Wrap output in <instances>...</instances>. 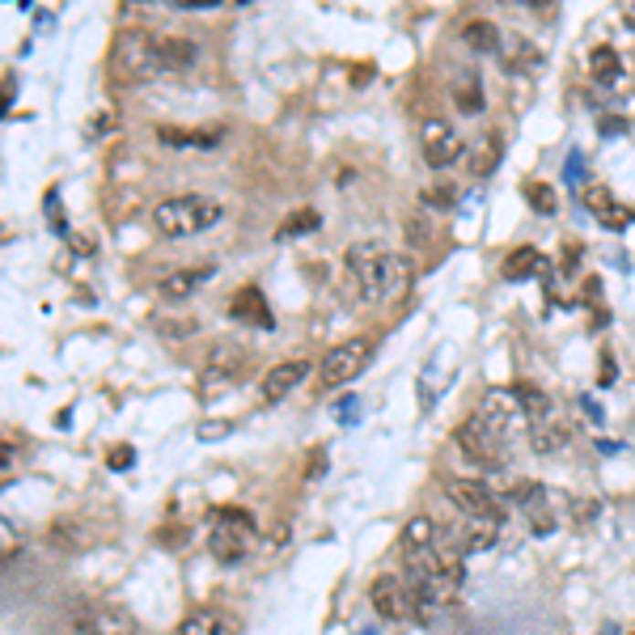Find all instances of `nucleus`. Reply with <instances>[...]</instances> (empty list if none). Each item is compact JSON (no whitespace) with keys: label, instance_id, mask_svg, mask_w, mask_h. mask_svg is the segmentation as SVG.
<instances>
[{"label":"nucleus","instance_id":"f257e3e1","mask_svg":"<svg viewBox=\"0 0 635 635\" xmlns=\"http://www.w3.org/2000/svg\"><path fill=\"white\" fill-rule=\"evenodd\" d=\"M347 267L360 284V297L365 301H398L411 292V280H416V267L407 254H394V250H381V246H347Z\"/></svg>","mask_w":635,"mask_h":635},{"label":"nucleus","instance_id":"f03ea898","mask_svg":"<svg viewBox=\"0 0 635 635\" xmlns=\"http://www.w3.org/2000/svg\"><path fill=\"white\" fill-rule=\"evenodd\" d=\"M111 77L119 85L162 77V38H153L149 30H119L111 43Z\"/></svg>","mask_w":635,"mask_h":635},{"label":"nucleus","instance_id":"7ed1b4c3","mask_svg":"<svg viewBox=\"0 0 635 635\" xmlns=\"http://www.w3.org/2000/svg\"><path fill=\"white\" fill-rule=\"evenodd\" d=\"M225 217L217 199L208 196H174V199H162L153 208V229L162 238H196V233L212 229L217 220Z\"/></svg>","mask_w":635,"mask_h":635},{"label":"nucleus","instance_id":"20e7f679","mask_svg":"<svg viewBox=\"0 0 635 635\" xmlns=\"http://www.w3.org/2000/svg\"><path fill=\"white\" fill-rule=\"evenodd\" d=\"M369 360H373V339H347V344L331 347L323 356V369H318L323 390H339L347 381H356L360 373L369 369Z\"/></svg>","mask_w":635,"mask_h":635},{"label":"nucleus","instance_id":"39448f33","mask_svg":"<svg viewBox=\"0 0 635 635\" xmlns=\"http://www.w3.org/2000/svg\"><path fill=\"white\" fill-rule=\"evenodd\" d=\"M453 440H458V450H462L466 462L479 466V471H500V466H504L508 440L496 437V432H492V428H487L479 416L466 419V424L453 432Z\"/></svg>","mask_w":635,"mask_h":635},{"label":"nucleus","instance_id":"423d86ee","mask_svg":"<svg viewBox=\"0 0 635 635\" xmlns=\"http://www.w3.org/2000/svg\"><path fill=\"white\" fill-rule=\"evenodd\" d=\"M369 601H373V610H377V619H386V623H407V619H416V593H411L407 577L381 572V577L369 585Z\"/></svg>","mask_w":635,"mask_h":635},{"label":"nucleus","instance_id":"0eeeda50","mask_svg":"<svg viewBox=\"0 0 635 635\" xmlns=\"http://www.w3.org/2000/svg\"><path fill=\"white\" fill-rule=\"evenodd\" d=\"M445 496H450L453 504L462 508L466 517L496 521V525H504V500H500L496 492H492V487L483 483V479H450Z\"/></svg>","mask_w":635,"mask_h":635},{"label":"nucleus","instance_id":"6e6552de","mask_svg":"<svg viewBox=\"0 0 635 635\" xmlns=\"http://www.w3.org/2000/svg\"><path fill=\"white\" fill-rule=\"evenodd\" d=\"M419 153H424V162L432 165V170H445V165H453L458 157H466L458 127L440 115L424 119V127H419Z\"/></svg>","mask_w":635,"mask_h":635},{"label":"nucleus","instance_id":"1a4fd4ad","mask_svg":"<svg viewBox=\"0 0 635 635\" xmlns=\"http://www.w3.org/2000/svg\"><path fill=\"white\" fill-rule=\"evenodd\" d=\"M246 369V347L233 344V339H220L217 347L208 352V360H204V373H199V386H204V394H217V390H229L233 381L242 377Z\"/></svg>","mask_w":635,"mask_h":635},{"label":"nucleus","instance_id":"9d476101","mask_svg":"<svg viewBox=\"0 0 635 635\" xmlns=\"http://www.w3.org/2000/svg\"><path fill=\"white\" fill-rule=\"evenodd\" d=\"M474 416L483 419L496 437L513 440V432H517L521 424H525V416H521V403H517V394L513 390H487L483 398H479V411Z\"/></svg>","mask_w":635,"mask_h":635},{"label":"nucleus","instance_id":"9b49d317","mask_svg":"<svg viewBox=\"0 0 635 635\" xmlns=\"http://www.w3.org/2000/svg\"><path fill=\"white\" fill-rule=\"evenodd\" d=\"M77 631L81 635H136V619L119 606H102V601H93L77 614Z\"/></svg>","mask_w":635,"mask_h":635},{"label":"nucleus","instance_id":"f8f14e48","mask_svg":"<svg viewBox=\"0 0 635 635\" xmlns=\"http://www.w3.org/2000/svg\"><path fill=\"white\" fill-rule=\"evenodd\" d=\"M310 377V360H280L276 369L267 373L263 377V386H259V398H263L267 407H276V403H284L292 390H297L301 381Z\"/></svg>","mask_w":635,"mask_h":635},{"label":"nucleus","instance_id":"ddd939ff","mask_svg":"<svg viewBox=\"0 0 635 635\" xmlns=\"http://www.w3.org/2000/svg\"><path fill=\"white\" fill-rule=\"evenodd\" d=\"M496 59L508 77H538V72L546 69L543 47L530 43V38H508V43L496 51Z\"/></svg>","mask_w":635,"mask_h":635},{"label":"nucleus","instance_id":"4468645a","mask_svg":"<svg viewBox=\"0 0 635 635\" xmlns=\"http://www.w3.org/2000/svg\"><path fill=\"white\" fill-rule=\"evenodd\" d=\"M229 318L233 323H246V326H259V331H271V326H276V313H271V305H267L263 289H254V284H246V289L233 292Z\"/></svg>","mask_w":635,"mask_h":635},{"label":"nucleus","instance_id":"2eb2a0df","mask_svg":"<svg viewBox=\"0 0 635 635\" xmlns=\"http://www.w3.org/2000/svg\"><path fill=\"white\" fill-rule=\"evenodd\" d=\"M157 140H162L165 149H174V153H212V149H220V140H225V132L220 127H157Z\"/></svg>","mask_w":635,"mask_h":635},{"label":"nucleus","instance_id":"dca6fc26","mask_svg":"<svg viewBox=\"0 0 635 635\" xmlns=\"http://www.w3.org/2000/svg\"><path fill=\"white\" fill-rule=\"evenodd\" d=\"M580 199H585V208H593V217H598L606 229H614V233H623L627 225L635 220V208H631V204H619V199H614L606 186H598V183H593Z\"/></svg>","mask_w":635,"mask_h":635},{"label":"nucleus","instance_id":"f3484780","mask_svg":"<svg viewBox=\"0 0 635 635\" xmlns=\"http://www.w3.org/2000/svg\"><path fill=\"white\" fill-rule=\"evenodd\" d=\"M496 538H500V525H496V521L471 517V521L462 525V534L453 538L450 551H453V555H483V551H492V546H496ZM440 546H445V543H440Z\"/></svg>","mask_w":635,"mask_h":635},{"label":"nucleus","instance_id":"a211bd4d","mask_svg":"<svg viewBox=\"0 0 635 635\" xmlns=\"http://www.w3.org/2000/svg\"><path fill=\"white\" fill-rule=\"evenodd\" d=\"M246 534H250V530H238V525H217V530H212V538H208L212 559H217V564H225V567L242 564V559H246Z\"/></svg>","mask_w":635,"mask_h":635},{"label":"nucleus","instance_id":"6ab92c4d","mask_svg":"<svg viewBox=\"0 0 635 635\" xmlns=\"http://www.w3.org/2000/svg\"><path fill=\"white\" fill-rule=\"evenodd\" d=\"M440 525L432 517H411L403 525V538H398V551L403 555H416V551H432V546H440Z\"/></svg>","mask_w":635,"mask_h":635},{"label":"nucleus","instance_id":"aec40b11","mask_svg":"<svg viewBox=\"0 0 635 635\" xmlns=\"http://www.w3.org/2000/svg\"><path fill=\"white\" fill-rule=\"evenodd\" d=\"M453 102H458V115H483V81L474 69H462L450 85Z\"/></svg>","mask_w":635,"mask_h":635},{"label":"nucleus","instance_id":"412c9836","mask_svg":"<svg viewBox=\"0 0 635 635\" xmlns=\"http://www.w3.org/2000/svg\"><path fill=\"white\" fill-rule=\"evenodd\" d=\"M47 543L56 546V551H64V555H81L85 546L93 543V538H90V530H85L81 521L59 517V521H51V530H47Z\"/></svg>","mask_w":635,"mask_h":635},{"label":"nucleus","instance_id":"4be33fe9","mask_svg":"<svg viewBox=\"0 0 635 635\" xmlns=\"http://www.w3.org/2000/svg\"><path fill=\"white\" fill-rule=\"evenodd\" d=\"M212 276H217L212 267H191V271H174V276H165L162 284H157V292H162L165 301H183V297H191V292L204 289Z\"/></svg>","mask_w":635,"mask_h":635},{"label":"nucleus","instance_id":"5701e85b","mask_svg":"<svg viewBox=\"0 0 635 635\" xmlns=\"http://www.w3.org/2000/svg\"><path fill=\"white\" fill-rule=\"evenodd\" d=\"M546 267L543 250H534V246H517V250L504 259V267H500V276L508 280V284H525L530 276H538Z\"/></svg>","mask_w":635,"mask_h":635},{"label":"nucleus","instance_id":"b1692460","mask_svg":"<svg viewBox=\"0 0 635 635\" xmlns=\"http://www.w3.org/2000/svg\"><path fill=\"white\" fill-rule=\"evenodd\" d=\"M525 437H530V450L538 458H551V453H559L567 445V428L551 416V419H538V424L525 428Z\"/></svg>","mask_w":635,"mask_h":635},{"label":"nucleus","instance_id":"393cba45","mask_svg":"<svg viewBox=\"0 0 635 635\" xmlns=\"http://www.w3.org/2000/svg\"><path fill=\"white\" fill-rule=\"evenodd\" d=\"M513 394H517V403H521L525 428L538 424V419H551V416H555V403H551V394H546L543 386H534V381H521V386H513Z\"/></svg>","mask_w":635,"mask_h":635},{"label":"nucleus","instance_id":"a878e982","mask_svg":"<svg viewBox=\"0 0 635 635\" xmlns=\"http://www.w3.org/2000/svg\"><path fill=\"white\" fill-rule=\"evenodd\" d=\"M466 162H471V174H474V178H487V174H492L500 162H504V136H500V132L483 136L471 153H466Z\"/></svg>","mask_w":635,"mask_h":635},{"label":"nucleus","instance_id":"bb28decb","mask_svg":"<svg viewBox=\"0 0 635 635\" xmlns=\"http://www.w3.org/2000/svg\"><path fill=\"white\" fill-rule=\"evenodd\" d=\"M589 72H593V85H601V90H614V85L623 81V59H619V51H614V47H593Z\"/></svg>","mask_w":635,"mask_h":635},{"label":"nucleus","instance_id":"cd10ccee","mask_svg":"<svg viewBox=\"0 0 635 635\" xmlns=\"http://www.w3.org/2000/svg\"><path fill=\"white\" fill-rule=\"evenodd\" d=\"M174 635H233V623L225 619V614L196 610V614H186L183 623H178V631H174Z\"/></svg>","mask_w":635,"mask_h":635},{"label":"nucleus","instance_id":"c85d7f7f","mask_svg":"<svg viewBox=\"0 0 635 635\" xmlns=\"http://www.w3.org/2000/svg\"><path fill=\"white\" fill-rule=\"evenodd\" d=\"M199 47L191 38H162V72H186L196 64Z\"/></svg>","mask_w":635,"mask_h":635},{"label":"nucleus","instance_id":"c756f323","mask_svg":"<svg viewBox=\"0 0 635 635\" xmlns=\"http://www.w3.org/2000/svg\"><path fill=\"white\" fill-rule=\"evenodd\" d=\"M462 43L471 47V51H483V56H492V51H500V30L492 22H466L462 26Z\"/></svg>","mask_w":635,"mask_h":635},{"label":"nucleus","instance_id":"7c9ffc66","mask_svg":"<svg viewBox=\"0 0 635 635\" xmlns=\"http://www.w3.org/2000/svg\"><path fill=\"white\" fill-rule=\"evenodd\" d=\"M318 225H323V212L301 208V212H292V217L276 229V242H289V238H305V233H313Z\"/></svg>","mask_w":635,"mask_h":635},{"label":"nucleus","instance_id":"2f4dec72","mask_svg":"<svg viewBox=\"0 0 635 635\" xmlns=\"http://www.w3.org/2000/svg\"><path fill=\"white\" fill-rule=\"evenodd\" d=\"M521 196H525V204H530L538 217H555V208H559V199H555V186L551 183H525L521 186Z\"/></svg>","mask_w":635,"mask_h":635},{"label":"nucleus","instance_id":"473e14b6","mask_svg":"<svg viewBox=\"0 0 635 635\" xmlns=\"http://www.w3.org/2000/svg\"><path fill=\"white\" fill-rule=\"evenodd\" d=\"M513 504L525 508V513L551 508V504H546V487H543V483H534V479H521V483H513Z\"/></svg>","mask_w":635,"mask_h":635},{"label":"nucleus","instance_id":"72a5a7b5","mask_svg":"<svg viewBox=\"0 0 635 635\" xmlns=\"http://www.w3.org/2000/svg\"><path fill=\"white\" fill-rule=\"evenodd\" d=\"M153 326L165 339H191L199 331V318H153Z\"/></svg>","mask_w":635,"mask_h":635},{"label":"nucleus","instance_id":"f704fd0d","mask_svg":"<svg viewBox=\"0 0 635 635\" xmlns=\"http://www.w3.org/2000/svg\"><path fill=\"white\" fill-rule=\"evenodd\" d=\"M419 204H424V208H453V204H458V191H453V186H428V191H419Z\"/></svg>","mask_w":635,"mask_h":635},{"label":"nucleus","instance_id":"c9c22d12","mask_svg":"<svg viewBox=\"0 0 635 635\" xmlns=\"http://www.w3.org/2000/svg\"><path fill=\"white\" fill-rule=\"evenodd\" d=\"M212 521L217 525H238V530H254V517L242 508H212Z\"/></svg>","mask_w":635,"mask_h":635},{"label":"nucleus","instance_id":"e433bc0d","mask_svg":"<svg viewBox=\"0 0 635 635\" xmlns=\"http://www.w3.org/2000/svg\"><path fill=\"white\" fill-rule=\"evenodd\" d=\"M564 186H572V191H580V186H585V157H580V153H567Z\"/></svg>","mask_w":635,"mask_h":635},{"label":"nucleus","instance_id":"4c0bfd02","mask_svg":"<svg viewBox=\"0 0 635 635\" xmlns=\"http://www.w3.org/2000/svg\"><path fill=\"white\" fill-rule=\"evenodd\" d=\"M229 432H233L229 419H208V424H199V428H196V437H199V440H220V437H229Z\"/></svg>","mask_w":635,"mask_h":635},{"label":"nucleus","instance_id":"58836bf2","mask_svg":"<svg viewBox=\"0 0 635 635\" xmlns=\"http://www.w3.org/2000/svg\"><path fill=\"white\" fill-rule=\"evenodd\" d=\"M598 513H601L598 500H572V517H577V525H589Z\"/></svg>","mask_w":635,"mask_h":635},{"label":"nucleus","instance_id":"ea45409f","mask_svg":"<svg viewBox=\"0 0 635 635\" xmlns=\"http://www.w3.org/2000/svg\"><path fill=\"white\" fill-rule=\"evenodd\" d=\"M132 462H136V458H132V445H119V450H111V458H106L111 471H127Z\"/></svg>","mask_w":635,"mask_h":635},{"label":"nucleus","instance_id":"a19ab883","mask_svg":"<svg viewBox=\"0 0 635 635\" xmlns=\"http://www.w3.org/2000/svg\"><path fill=\"white\" fill-rule=\"evenodd\" d=\"M47 212H51V217H47V220H51V229L64 233V217H59V196H56V191L47 196Z\"/></svg>","mask_w":635,"mask_h":635},{"label":"nucleus","instance_id":"79ce46f5","mask_svg":"<svg viewBox=\"0 0 635 635\" xmlns=\"http://www.w3.org/2000/svg\"><path fill=\"white\" fill-rule=\"evenodd\" d=\"M170 5H178V9H217L220 0H170Z\"/></svg>","mask_w":635,"mask_h":635},{"label":"nucleus","instance_id":"37998d69","mask_svg":"<svg viewBox=\"0 0 635 635\" xmlns=\"http://www.w3.org/2000/svg\"><path fill=\"white\" fill-rule=\"evenodd\" d=\"M407 233H411V242H428V225L419 220H407Z\"/></svg>","mask_w":635,"mask_h":635},{"label":"nucleus","instance_id":"c03bdc74","mask_svg":"<svg viewBox=\"0 0 635 635\" xmlns=\"http://www.w3.org/2000/svg\"><path fill=\"white\" fill-rule=\"evenodd\" d=\"M601 132H606V136H614V132H627V123H619V119H601Z\"/></svg>","mask_w":635,"mask_h":635},{"label":"nucleus","instance_id":"a18cd8bd","mask_svg":"<svg viewBox=\"0 0 635 635\" xmlns=\"http://www.w3.org/2000/svg\"><path fill=\"white\" fill-rule=\"evenodd\" d=\"M610 381H614V365H610V356H606L601 360V386H610Z\"/></svg>","mask_w":635,"mask_h":635},{"label":"nucleus","instance_id":"49530a36","mask_svg":"<svg viewBox=\"0 0 635 635\" xmlns=\"http://www.w3.org/2000/svg\"><path fill=\"white\" fill-rule=\"evenodd\" d=\"M525 5H534V9H551L555 0H525Z\"/></svg>","mask_w":635,"mask_h":635}]
</instances>
